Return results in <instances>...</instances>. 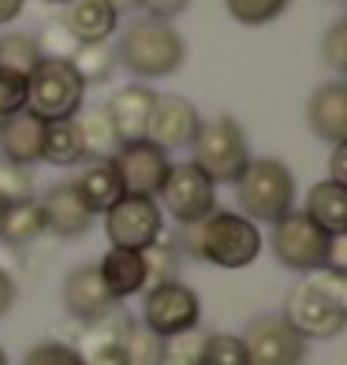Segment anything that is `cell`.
Here are the masks:
<instances>
[{
    "mask_svg": "<svg viewBox=\"0 0 347 365\" xmlns=\"http://www.w3.org/2000/svg\"><path fill=\"white\" fill-rule=\"evenodd\" d=\"M179 250H187L191 257L213 264V269L239 272V269H251L258 254L266 250V235L239 209H213L209 217L183 227Z\"/></svg>",
    "mask_w": 347,
    "mask_h": 365,
    "instance_id": "cell-1",
    "label": "cell"
},
{
    "mask_svg": "<svg viewBox=\"0 0 347 365\" xmlns=\"http://www.w3.org/2000/svg\"><path fill=\"white\" fill-rule=\"evenodd\" d=\"M299 336L310 339H336L347 328V272L318 269L306 279H299L280 313Z\"/></svg>",
    "mask_w": 347,
    "mask_h": 365,
    "instance_id": "cell-2",
    "label": "cell"
},
{
    "mask_svg": "<svg viewBox=\"0 0 347 365\" xmlns=\"http://www.w3.org/2000/svg\"><path fill=\"white\" fill-rule=\"evenodd\" d=\"M187 60V41L183 34L169 23V19H142L127 23L120 45H116V63L135 75L139 82H154V78H169L183 68Z\"/></svg>",
    "mask_w": 347,
    "mask_h": 365,
    "instance_id": "cell-3",
    "label": "cell"
},
{
    "mask_svg": "<svg viewBox=\"0 0 347 365\" xmlns=\"http://www.w3.org/2000/svg\"><path fill=\"white\" fill-rule=\"evenodd\" d=\"M231 187H236L239 212L254 224H276L295 209V172L276 157H251Z\"/></svg>",
    "mask_w": 347,
    "mask_h": 365,
    "instance_id": "cell-4",
    "label": "cell"
},
{
    "mask_svg": "<svg viewBox=\"0 0 347 365\" xmlns=\"http://www.w3.org/2000/svg\"><path fill=\"white\" fill-rule=\"evenodd\" d=\"M86 82L75 71L71 60L45 56L34 71L26 75V108L41 115L45 123L53 120H75L86 105Z\"/></svg>",
    "mask_w": 347,
    "mask_h": 365,
    "instance_id": "cell-5",
    "label": "cell"
},
{
    "mask_svg": "<svg viewBox=\"0 0 347 365\" xmlns=\"http://www.w3.org/2000/svg\"><path fill=\"white\" fill-rule=\"evenodd\" d=\"M191 160L202 168L213 182H236L239 172L251 164V145H246V135L239 120L231 115H213V120H202L191 138Z\"/></svg>",
    "mask_w": 347,
    "mask_h": 365,
    "instance_id": "cell-6",
    "label": "cell"
},
{
    "mask_svg": "<svg viewBox=\"0 0 347 365\" xmlns=\"http://www.w3.org/2000/svg\"><path fill=\"white\" fill-rule=\"evenodd\" d=\"M269 250L276 257L280 269L288 272H299V276H310L328 264V250H333V239L328 231H321L313 224L303 209H291L284 212L276 224H269Z\"/></svg>",
    "mask_w": 347,
    "mask_h": 365,
    "instance_id": "cell-7",
    "label": "cell"
},
{
    "mask_svg": "<svg viewBox=\"0 0 347 365\" xmlns=\"http://www.w3.org/2000/svg\"><path fill=\"white\" fill-rule=\"evenodd\" d=\"M150 331H157L161 339L179 336L202 324V298L183 279H164V284H150L142 291V317Z\"/></svg>",
    "mask_w": 347,
    "mask_h": 365,
    "instance_id": "cell-8",
    "label": "cell"
},
{
    "mask_svg": "<svg viewBox=\"0 0 347 365\" xmlns=\"http://www.w3.org/2000/svg\"><path fill=\"white\" fill-rule=\"evenodd\" d=\"M157 205L164 217H172L179 227L198 224L202 217H209L217 209V182H213L194 160H179L172 164L169 179L157 194Z\"/></svg>",
    "mask_w": 347,
    "mask_h": 365,
    "instance_id": "cell-9",
    "label": "cell"
},
{
    "mask_svg": "<svg viewBox=\"0 0 347 365\" xmlns=\"http://www.w3.org/2000/svg\"><path fill=\"white\" fill-rule=\"evenodd\" d=\"M101 220H105L109 246H120V250H146L150 242L164 235V212L157 197L124 194L109 212H101Z\"/></svg>",
    "mask_w": 347,
    "mask_h": 365,
    "instance_id": "cell-10",
    "label": "cell"
},
{
    "mask_svg": "<svg viewBox=\"0 0 347 365\" xmlns=\"http://www.w3.org/2000/svg\"><path fill=\"white\" fill-rule=\"evenodd\" d=\"M243 346L251 365H303L306 361V339L280 313L254 317L243 331Z\"/></svg>",
    "mask_w": 347,
    "mask_h": 365,
    "instance_id": "cell-11",
    "label": "cell"
},
{
    "mask_svg": "<svg viewBox=\"0 0 347 365\" xmlns=\"http://www.w3.org/2000/svg\"><path fill=\"white\" fill-rule=\"evenodd\" d=\"M112 164H116V172H120L124 194L157 197L176 160H172L169 149L154 145L150 138H139V142H124L120 149H116V153H112Z\"/></svg>",
    "mask_w": 347,
    "mask_h": 365,
    "instance_id": "cell-12",
    "label": "cell"
},
{
    "mask_svg": "<svg viewBox=\"0 0 347 365\" xmlns=\"http://www.w3.org/2000/svg\"><path fill=\"white\" fill-rule=\"evenodd\" d=\"M64 309L79 324H97V321L112 317L120 309V302L105 291L97 264H75L68 279H64Z\"/></svg>",
    "mask_w": 347,
    "mask_h": 365,
    "instance_id": "cell-13",
    "label": "cell"
},
{
    "mask_svg": "<svg viewBox=\"0 0 347 365\" xmlns=\"http://www.w3.org/2000/svg\"><path fill=\"white\" fill-rule=\"evenodd\" d=\"M198 123H202V115H198L194 101H187L183 93H157L146 138L161 149H169V153H176V149L191 145Z\"/></svg>",
    "mask_w": 347,
    "mask_h": 365,
    "instance_id": "cell-14",
    "label": "cell"
},
{
    "mask_svg": "<svg viewBox=\"0 0 347 365\" xmlns=\"http://www.w3.org/2000/svg\"><path fill=\"white\" fill-rule=\"evenodd\" d=\"M154 101H157V90H154V86H146V82H127V86H120V90H116L109 101L101 105V108L109 112L112 127H116V138H120V145L146 138Z\"/></svg>",
    "mask_w": 347,
    "mask_h": 365,
    "instance_id": "cell-15",
    "label": "cell"
},
{
    "mask_svg": "<svg viewBox=\"0 0 347 365\" xmlns=\"http://www.w3.org/2000/svg\"><path fill=\"white\" fill-rule=\"evenodd\" d=\"M41 145H45V120L30 108H19L11 115H0V160L34 168L41 164Z\"/></svg>",
    "mask_w": 347,
    "mask_h": 365,
    "instance_id": "cell-16",
    "label": "cell"
},
{
    "mask_svg": "<svg viewBox=\"0 0 347 365\" xmlns=\"http://www.w3.org/2000/svg\"><path fill=\"white\" fill-rule=\"evenodd\" d=\"M306 127L313 138H321L328 145L347 142V82L333 78L321 82L306 101Z\"/></svg>",
    "mask_w": 347,
    "mask_h": 365,
    "instance_id": "cell-17",
    "label": "cell"
},
{
    "mask_svg": "<svg viewBox=\"0 0 347 365\" xmlns=\"http://www.w3.org/2000/svg\"><path fill=\"white\" fill-rule=\"evenodd\" d=\"M41 217H45V231L56 239H82L86 231L94 227V212L79 202V194L71 182H56V187H49L41 197Z\"/></svg>",
    "mask_w": 347,
    "mask_h": 365,
    "instance_id": "cell-18",
    "label": "cell"
},
{
    "mask_svg": "<svg viewBox=\"0 0 347 365\" xmlns=\"http://www.w3.org/2000/svg\"><path fill=\"white\" fill-rule=\"evenodd\" d=\"M79 202L86 205L94 217H101V212H109L116 202L124 197V182H120V172H116L112 157H86L79 164L75 179H68Z\"/></svg>",
    "mask_w": 347,
    "mask_h": 365,
    "instance_id": "cell-19",
    "label": "cell"
},
{
    "mask_svg": "<svg viewBox=\"0 0 347 365\" xmlns=\"http://www.w3.org/2000/svg\"><path fill=\"white\" fill-rule=\"evenodd\" d=\"M60 26L75 38V45H97L120 30V11L109 0H68Z\"/></svg>",
    "mask_w": 347,
    "mask_h": 365,
    "instance_id": "cell-20",
    "label": "cell"
},
{
    "mask_svg": "<svg viewBox=\"0 0 347 365\" xmlns=\"http://www.w3.org/2000/svg\"><path fill=\"white\" fill-rule=\"evenodd\" d=\"M97 272H101V284L105 291L116 298V302H127V298L142 294L150 287L146 279V261H142V250H120V246H109L101 261H94Z\"/></svg>",
    "mask_w": 347,
    "mask_h": 365,
    "instance_id": "cell-21",
    "label": "cell"
},
{
    "mask_svg": "<svg viewBox=\"0 0 347 365\" xmlns=\"http://www.w3.org/2000/svg\"><path fill=\"white\" fill-rule=\"evenodd\" d=\"M124 309H116L112 317L97 321V324H82V343H79V354L82 365H127L124 358Z\"/></svg>",
    "mask_w": 347,
    "mask_h": 365,
    "instance_id": "cell-22",
    "label": "cell"
},
{
    "mask_svg": "<svg viewBox=\"0 0 347 365\" xmlns=\"http://www.w3.org/2000/svg\"><path fill=\"white\" fill-rule=\"evenodd\" d=\"M303 212L328 235H347V187L333 179H318L306 190Z\"/></svg>",
    "mask_w": 347,
    "mask_h": 365,
    "instance_id": "cell-23",
    "label": "cell"
},
{
    "mask_svg": "<svg viewBox=\"0 0 347 365\" xmlns=\"http://www.w3.org/2000/svg\"><path fill=\"white\" fill-rule=\"evenodd\" d=\"M45 235V217L38 197H26V202H11L0 217V242L11 246V250H26Z\"/></svg>",
    "mask_w": 347,
    "mask_h": 365,
    "instance_id": "cell-24",
    "label": "cell"
},
{
    "mask_svg": "<svg viewBox=\"0 0 347 365\" xmlns=\"http://www.w3.org/2000/svg\"><path fill=\"white\" fill-rule=\"evenodd\" d=\"M41 160L53 168H79L86 160V145H82V130L75 120H53L45 123V145Z\"/></svg>",
    "mask_w": 347,
    "mask_h": 365,
    "instance_id": "cell-25",
    "label": "cell"
},
{
    "mask_svg": "<svg viewBox=\"0 0 347 365\" xmlns=\"http://www.w3.org/2000/svg\"><path fill=\"white\" fill-rule=\"evenodd\" d=\"M75 123L82 130V145H86V157H112L120 149V138H116V127L109 120V112L97 108H82L75 115Z\"/></svg>",
    "mask_w": 347,
    "mask_h": 365,
    "instance_id": "cell-26",
    "label": "cell"
},
{
    "mask_svg": "<svg viewBox=\"0 0 347 365\" xmlns=\"http://www.w3.org/2000/svg\"><path fill=\"white\" fill-rule=\"evenodd\" d=\"M124 358L127 365H161L164 361V339L150 331L139 317H124Z\"/></svg>",
    "mask_w": 347,
    "mask_h": 365,
    "instance_id": "cell-27",
    "label": "cell"
},
{
    "mask_svg": "<svg viewBox=\"0 0 347 365\" xmlns=\"http://www.w3.org/2000/svg\"><path fill=\"white\" fill-rule=\"evenodd\" d=\"M71 63H75V71L82 75L86 86H105V82L112 78V71L120 68V63H116V48L109 41L79 45L75 53H71Z\"/></svg>",
    "mask_w": 347,
    "mask_h": 365,
    "instance_id": "cell-28",
    "label": "cell"
},
{
    "mask_svg": "<svg viewBox=\"0 0 347 365\" xmlns=\"http://www.w3.org/2000/svg\"><path fill=\"white\" fill-rule=\"evenodd\" d=\"M41 48L34 34H19V30H8L0 34V68L15 71V75H30L41 63Z\"/></svg>",
    "mask_w": 347,
    "mask_h": 365,
    "instance_id": "cell-29",
    "label": "cell"
},
{
    "mask_svg": "<svg viewBox=\"0 0 347 365\" xmlns=\"http://www.w3.org/2000/svg\"><path fill=\"white\" fill-rule=\"evenodd\" d=\"M179 257H183V250H179V242L161 235L157 242H150L142 250V261H146V279L150 284H164V279H179Z\"/></svg>",
    "mask_w": 347,
    "mask_h": 365,
    "instance_id": "cell-30",
    "label": "cell"
},
{
    "mask_svg": "<svg viewBox=\"0 0 347 365\" xmlns=\"http://www.w3.org/2000/svg\"><path fill=\"white\" fill-rule=\"evenodd\" d=\"M291 8V0H224V11L239 26H269Z\"/></svg>",
    "mask_w": 347,
    "mask_h": 365,
    "instance_id": "cell-31",
    "label": "cell"
},
{
    "mask_svg": "<svg viewBox=\"0 0 347 365\" xmlns=\"http://www.w3.org/2000/svg\"><path fill=\"white\" fill-rule=\"evenodd\" d=\"M202 365H251L246 361L243 336H228V331H209L202 346Z\"/></svg>",
    "mask_w": 347,
    "mask_h": 365,
    "instance_id": "cell-32",
    "label": "cell"
},
{
    "mask_svg": "<svg viewBox=\"0 0 347 365\" xmlns=\"http://www.w3.org/2000/svg\"><path fill=\"white\" fill-rule=\"evenodd\" d=\"M202 346H206V331H179V336L164 339V361L161 365H202Z\"/></svg>",
    "mask_w": 347,
    "mask_h": 365,
    "instance_id": "cell-33",
    "label": "cell"
},
{
    "mask_svg": "<svg viewBox=\"0 0 347 365\" xmlns=\"http://www.w3.org/2000/svg\"><path fill=\"white\" fill-rule=\"evenodd\" d=\"M23 365H82L79 346L64 343V339H41L26 351Z\"/></svg>",
    "mask_w": 347,
    "mask_h": 365,
    "instance_id": "cell-34",
    "label": "cell"
},
{
    "mask_svg": "<svg viewBox=\"0 0 347 365\" xmlns=\"http://www.w3.org/2000/svg\"><path fill=\"white\" fill-rule=\"evenodd\" d=\"M0 197L4 202H26V197H34V175H30V168L0 160Z\"/></svg>",
    "mask_w": 347,
    "mask_h": 365,
    "instance_id": "cell-35",
    "label": "cell"
},
{
    "mask_svg": "<svg viewBox=\"0 0 347 365\" xmlns=\"http://www.w3.org/2000/svg\"><path fill=\"white\" fill-rule=\"evenodd\" d=\"M321 60L336 75H347V19H336L321 34Z\"/></svg>",
    "mask_w": 347,
    "mask_h": 365,
    "instance_id": "cell-36",
    "label": "cell"
},
{
    "mask_svg": "<svg viewBox=\"0 0 347 365\" xmlns=\"http://www.w3.org/2000/svg\"><path fill=\"white\" fill-rule=\"evenodd\" d=\"M38 38V48H41V56H56V60H71V53H75V38L68 34V30L60 26V19L56 23H49L41 34H34Z\"/></svg>",
    "mask_w": 347,
    "mask_h": 365,
    "instance_id": "cell-37",
    "label": "cell"
},
{
    "mask_svg": "<svg viewBox=\"0 0 347 365\" xmlns=\"http://www.w3.org/2000/svg\"><path fill=\"white\" fill-rule=\"evenodd\" d=\"M19 108H26V75L0 68V115H11Z\"/></svg>",
    "mask_w": 347,
    "mask_h": 365,
    "instance_id": "cell-38",
    "label": "cell"
},
{
    "mask_svg": "<svg viewBox=\"0 0 347 365\" xmlns=\"http://www.w3.org/2000/svg\"><path fill=\"white\" fill-rule=\"evenodd\" d=\"M135 8H142V15H150V19H176V15H183L191 8V0H135Z\"/></svg>",
    "mask_w": 347,
    "mask_h": 365,
    "instance_id": "cell-39",
    "label": "cell"
},
{
    "mask_svg": "<svg viewBox=\"0 0 347 365\" xmlns=\"http://www.w3.org/2000/svg\"><path fill=\"white\" fill-rule=\"evenodd\" d=\"M325 179L343 182V187H347V142H336L333 145V153H328V175Z\"/></svg>",
    "mask_w": 347,
    "mask_h": 365,
    "instance_id": "cell-40",
    "label": "cell"
},
{
    "mask_svg": "<svg viewBox=\"0 0 347 365\" xmlns=\"http://www.w3.org/2000/svg\"><path fill=\"white\" fill-rule=\"evenodd\" d=\"M15 298H19V287H15V276H11L8 269H0V321H4L8 313H11Z\"/></svg>",
    "mask_w": 347,
    "mask_h": 365,
    "instance_id": "cell-41",
    "label": "cell"
},
{
    "mask_svg": "<svg viewBox=\"0 0 347 365\" xmlns=\"http://www.w3.org/2000/svg\"><path fill=\"white\" fill-rule=\"evenodd\" d=\"M30 0H0V26H11L19 23V15L26 11Z\"/></svg>",
    "mask_w": 347,
    "mask_h": 365,
    "instance_id": "cell-42",
    "label": "cell"
},
{
    "mask_svg": "<svg viewBox=\"0 0 347 365\" xmlns=\"http://www.w3.org/2000/svg\"><path fill=\"white\" fill-rule=\"evenodd\" d=\"M109 4H112L116 11H120V15H124V11H131V8H135V0H109Z\"/></svg>",
    "mask_w": 347,
    "mask_h": 365,
    "instance_id": "cell-43",
    "label": "cell"
},
{
    "mask_svg": "<svg viewBox=\"0 0 347 365\" xmlns=\"http://www.w3.org/2000/svg\"><path fill=\"white\" fill-rule=\"evenodd\" d=\"M38 4H49V8H64L68 0H38Z\"/></svg>",
    "mask_w": 347,
    "mask_h": 365,
    "instance_id": "cell-44",
    "label": "cell"
},
{
    "mask_svg": "<svg viewBox=\"0 0 347 365\" xmlns=\"http://www.w3.org/2000/svg\"><path fill=\"white\" fill-rule=\"evenodd\" d=\"M11 202H4V197H0V217H4V209H8Z\"/></svg>",
    "mask_w": 347,
    "mask_h": 365,
    "instance_id": "cell-45",
    "label": "cell"
},
{
    "mask_svg": "<svg viewBox=\"0 0 347 365\" xmlns=\"http://www.w3.org/2000/svg\"><path fill=\"white\" fill-rule=\"evenodd\" d=\"M0 365H8V354H4V346H0Z\"/></svg>",
    "mask_w": 347,
    "mask_h": 365,
    "instance_id": "cell-46",
    "label": "cell"
},
{
    "mask_svg": "<svg viewBox=\"0 0 347 365\" xmlns=\"http://www.w3.org/2000/svg\"><path fill=\"white\" fill-rule=\"evenodd\" d=\"M336 4H343V0H336Z\"/></svg>",
    "mask_w": 347,
    "mask_h": 365,
    "instance_id": "cell-47",
    "label": "cell"
}]
</instances>
